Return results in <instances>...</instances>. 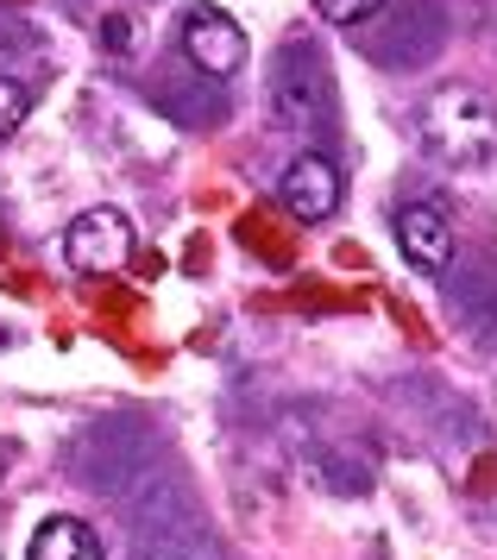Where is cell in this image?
Listing matches in <instances>:
<instances>
[{
	"label": "cell",
	"mask_w": 497,
	"mask_h": 560,
	"mask_svg": "<svg viewBox=\"0 0 497 560\" xmlns=\"http://www.w3.org/2000/svg\"><path fill=\"white\" fill-rule=\"evenodd\" d=\"M423 145L448 164H478L497 152V102L473 82H441L423 102Z\"/></svg>",
	"instance_id": "obj_1"
},
{
	"label": "cell",
	"mask_w": 497,
	"mask_h": 560,
	"mask_svg": "<svg viewBox=\"0 0 497 560\" xmlns=\"http://www.w3.org/2000/svg\"><path fill=\"white\" fill-rule=\"evenodd\" d=\"M176 38H183V57L215 82L240 77V63H246V32H240V20H227L221 7H208V0H196V7L183 13Z\"/></svg>",
	"instance_id": "obj_2"
},
{
	"label": "cell",
	"mask_w": 497,
	"mask_h": 560,
	"mask_svg": "<svg viewBox=\"0 0 497 560\" xmlns=\"http://www.w3.org/2000/svg\"><path fill=\"white\" fill-rule=\"evenodd\" d=\"M327 102V82H322V63L309 45H290V51L277 57L271 70V120L277 127H309Z\"/></svg>",
	"instance_id": "obj_3"
},
{
	"label": "cell",
	"mask_w": 497,
	"mask_h": 560,
	"mask_svg": "<svg viewBox=\"0 0 497 560\" xmlns=\"http://www.w3.org/2000/svg\"><path fill=\"white\" fill-rule=\"evenodd\" d=\"M63 258L76 271H120L132 258V228H126L120 208H89L76 214L70 233H63Z\"/></svg>",
	"instance_id": "obj_4"
},
{
	"label": "cell",
	"mask_w": 497,
	"mask_h": 560,
	"mask_svg": "<svg viewBox=\"0 0 497 560\" xmlns=\"http://www.w3.org/2000/svg\"><path fill=\"white\" fill-rule=\"evenodd\" d=\"M277 208H290L297 221H327L334 208H340V171H334V158L327 152H302L284 164V177H277Z\"/></svg>",
	"instance_id": "obj_5"
},
{
	"label": "cell",
	"mask_w": 497,
	"mask_h": 560,
	"mask_svg": "<svg viewBox=\"0 0 497 560\" xmlns=\"http://www.w3.org/2000/svg\"><path fill=\"white\" fill-rule=\"evenodd\" d=\"M397 246L423 278H435V271H448V258H453V221L435 202H403L397 208Z\"/></svg>",
	"instance_id": "obj_6"
},
{
	"label": "cell",
	"mask_w": 497,
	"mask_h": 560,
	"mask_svg": "<svg viewBox=\"0 0 497 560\" xmlns=\"http://www.w3.org/2000/svg\"><path fill=\"white\" fill-rule=\"evenodd\" d=\"M25 560H107L101 555V535L89 523H76V516H50L32 529V548Z\"/></svg>",
	"instance_id": "obj_7"
},
{
	"label": "cell",
	"mask_w": 497,
	"mask_h": 560,
	"mask_svg": "<svg viewBox=\"0 0 497 560\" xmlns=\"http://www.w3.org/2000/svg\"><path fill=\"white\" fill-rule=\"evenodd\" d=\"M384 7H391V0H315V13H322L327 26H366Z\"/></svg>",
	"instance_id": "obj_8"
},
{
	"label": "cell",
	"mask_w": 497,
	"mask_h": 560,
	"mask_svg": "<svg viewBox=\"0 0 497 560\" xmlns=\"http://www.w3.org/2000/svg\"><path fill=\"white\" fill-rule=\"evenodd\" d=\"M25 114H32V89L13 77H0V139H13L25 127Z\"/></svg>",
	"instance_id": "obj_9"
},
{
	"label": "cell",
	"mask_w": 497,
	"mask_h": 560,
	"mask_svg": "<svg viewBox=\"0 0 497 560\" xmlns=\"http://www.w3.org/2000/svg\"><path fill=\"white\" fill-rule=\"evenodd\" d=\"M0 479H7V454H0Z\"/></svg>",
	"instance_id": "obj_10"
},
{
	"label": "cell",
	"mask_w": 497,
	"mask_h": 560,
	"mask_svg": "<svg viewBox=\"0 0 497 560\" xmlns=\"http://www.w3.org/2000/svg\"><path fill=\"white\" fill-rule=\"evenodd\" d=\"M0 347H7V334H0Z\"/></svg>",
	"instance_id": "obj_11"
}]
</instances>
